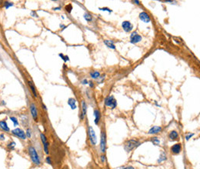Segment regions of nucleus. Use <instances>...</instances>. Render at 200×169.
Segmentation results:
<instances>
[{
    "mask_svg": "<svg viewBox=\"0 0 200 169\" xmlns=\"http://www.w3.org/2000/svg\"><path fill=\"white\" fill-rule=\"evenodd\" d=\"M59 55L60 57L62 58L63 60H64V62H68L69 60V56H68V55H63V54H62V53L59 54Z\"/></svg>",
    "mask_w": 200,
    "mask_h": 169,
    "instance_id": "a878e982",
    "label": "nucleus"
},
{
    "mask_svg": "<svg viewBox=\"0 0 200 169\" xmlns=\"http://www.w3.org/2000/svg\"><path fill=\"white\" fill-rule=\"evenodd\" d=\"M139 144L140 143L138 141L135 140V139H131V140L127 141L125 143L124 148H125V151H127V152H129V151H131L135 148H136L137 146L139 145Z\"/></svg>",
    "mask_w": 200,
    "mask_h": 169,
    "instance_id": "f03ea898",
    "label": "nucleus"
},
{
    "mask_svg": "<svg viewBox=\"0 0 200 169\" xmlns=\"http://www.w3.org/2000/svg\"><path fill=\"white\" fill-rule=\"evenodd\" d=\"M68 105L70 106L71 109L72 110H75L76 108H77V105H76V100L74 98H69V100H68Z\"/></svg>",
    "mask_w": 200,
    "mask_h": 169,
    "instance_id": "dca6fc26",
    "label": "nucleus"
},
{
    "mask_svg": "<svg viewBox=\"0 0 200 169\" xmlns=\"http://www.w3.org/2000/svg\"><path fill=\"white\" fill-rule=\"evenodd\" d=\"M81 107H82V109H81V114H80L79 117H80V119L81 120H83L84 118H85V115H86V113H87V108H88L86 102L84 100L82 101Z\"/></svg>",
    "mask_w": 200,
    "mask_h": 169,
    "instance_id": "9d476101",
    "label": "nucleus"
},
{
    "mask_svg": "<svg viewBox=\"0 0 200 169\" xmlns=\"http://www.w3.org/2000/svg\"><path fill=\"white\" fill-rule=\"evenodd\" d=\"M28 84H29V88H30V89H31L32 92V94L34 95V97L35 98H37L38 95H37V92H36V87H35V85L33 84V82L32 81H28Z\"/></svg>",
    "mask_w": 200,
    "mask_h": 169,
    "instance_id": "a211bd4d",
    "label": "nucleus"
},
{
    "mask_svg": "<svg viewBox=\"0 0 200 169\" xmlns=\"http://www.w3.org/2000/svg\"><path fill=\"white\" fill-rule=\"evenodd\" d=\"M193 135H194V134H193V133H192V134H191V133H189V134H187V135H185V139H186V141H189V140L190 139V138H192Z\"/></svg>",
    "mask_w": 200,
    "mask_h": 169,
    "instance_id": "7c9ffc66",
    "label": "nucleus"
},
{
    "mask_svg": "<svg viewBox=\"0 0 200 169\" xmlns=\"http://www.w3.org/2000/svg\"><path fill=\"white\" fill-rule=\"evenodd\" d=\"M0 128H1L2 131L6 132H10V128H8V124L5 120L0 121Z\"/></svg>",
    "mask_w": 200,
    "mask_h": 169,
    "instance_id": "4468645a",
    "label": "nucleus"
},
{
    "mask_svg": "<svg viewBox=\"0 0 200 169\" xmlns=\"http://www.w3.org/2000/svg\"><path fill=\"white\" fill-rule=\"evenodd\" d=\"M122 27H123L124 31L126 32H130L133 29L132 23L129 21H124L122 23Z\"/></svg>",
    "mask_w": 200,
    "mask_h": 169,
    "instance_id": "9b49d317",
    "label": "nucleus"
},
{
    "mask_svg": "<svg viewBox=\"0 0 200 169\" xmlns=\"http://www.w3.org/2000/svg\"><path fill=\"white\" fill-rule=\"evenodd\" d=\"M59 9H60L59 7V8H54V10H59Z\"/></svg>",
    "mask_w": 200,
    "mask_h": 169,
    "instance_id": "79ce46f5",
    "label": "nucleus"
},
{
    "mask_svg": "<svg viewBox=\"0 0 200 169\" xmlns=\"http://www.w3.org/2000/svg\"><path fill=\"white\" fill-rule=\"evenodd\" d=\"M40 138H41V141H42V145H43V149H44V151L46 154H49V143L47 140V138L45 134L43 133H41L40 134Z\"/></svg>",
    "mask_w": 200,
    "mask_h": 169,
    "instance_id": "423d86ee",
    "label": "nucleus"
},
{
    "mask_svg": "<svg viewBox=\"0 0 200 169\" xmlns=\"http://www.w3.org/2000/svg\"><path fill=\"white\" fill-rule=\"evenodd\" d=\"M28 151H29V154L30 156V158H31L32 162L37 166L40 165L41 159H40L39 155H38V154L37 152L36 149L32 145H30L28 148Z\"/></svg>",
    "mask_w": 200,
    "mask_h": 169,
    "instance_id": "f257e3e1",
    "label": "nucleus"
},
{
    "mask_svg": "<svg viewBox=\"0 0 200 169\" xmlns=\"http://www.w3.org/2000/svg\"><path fill=\"white\" fill-rule=\"evenodd\" d=\"M31 15L33 16V17H38V15L36 13V12H34V11L31 12Z\"/></svg>",
    "mask_w": 200,
    "mask_h": 169,
    "instance_id": "4c0bfd02",
    "label": "nucleus"
},
{
    "mask_svg": "<svg viewBox=\"0 0 200 169\" xmlns=\"http://www.w3.org/2000/svg\"><path fill=\"white\" fill-rule=\"evenodd\" d=\"M139 19L145 23H149L151 22V18L149 15V14L146 12H142L139 14Z\"/></svg>",
    "mask_w": 200,
    "mask_h": 169,
    "instance_id": "f8f14e48",
    "label": "nucleus"
},
{
    "mask_svg": "<svg viewBox=\"0 0 200 169\" xmlns=\"http://www.w3.org/2000/svg\"><path fill=\"white\" fill-rule=\"evenodd\" d=\"M89 83V81H88V80H87L86 79H83L82 81V85H86V84H88Z\"/></svg>",
    "mask_w": 200,
    "mask_h": 169,
    "instance_id": "c9c22d12",
    "label": "nucleus"
},
{
    "mask_svg": "<svg viewBox=\"0 0 200 169\" xmlns=\"http://www.w3.org/2000/svg\"><path fill=\"white\" fill-rule=\"evenodd\" d=\"M25 135H26V137L28 138H30L32 137V130H31V128H28L26 129V131H25Z\"/></svg>",
    "mask_w": 200,
    "mask_h": 169,
    "instance_id": "393cba45",
    "label": "nucleus"
},
{
    "mask_svg": "<svg viewBox=\"0 0 200 169\" xmlns=\"http://www.w3.org/2000/svg\"><path fill=\"white\" fill-rule=\"evenodd\" d=\"M161 131H162V127H159V126H153V128H151L149 131V135H156V134L159 133Z\"/></svg>",
    "mask_w": 200,
    "mask_h": 169,
    "instance_id": "2eb2a0df",
    "label": "nucleus"
},
{
    "mask_svg": "<svg viewBox=\"0 0 200 169\" xmlns=\"http://www.w3.org/2000/svg\"><path fill=\"white\" fill-rule=\"evenodd\" d=\"M4 6H5V8H6V9H8V8H9V7L13 6V3L10 2H4Z\"/></svg>",
    "mask_w": 200,
    "mask_h": 169,
    "instance_id": "bb28decb",
    "label": "nucleus"
},
{
    "mask_svg": "<svg viewBox=\"0 0 200 169\" xmlns=\"http://www.w3.org/2000/svg\"><path fill=\"white\" fill-rule=\"evenodd\" d=\"M100 150L102 153H105L106 151V135L105 132H101V139H100Z\"/></svg>",
    "mask_w": 200,
    "mask_h": 169,
    "instance_id": "6e6552de",
    "label": "nucleus"
},
{
    "mask_svg": "<svg viewBox=\"0 0 200 169\" xmlns=\"http://www.w3.org/2000/svg\"><path fill=\"white\" fill-rule=\"evenodd\" d=\"M84 19L87 22H91L92 20V16L89 13H88V12H85V13L84 14Z\"/></svg>",
    "mask_w": 200,
    "mask_h": 169,
    "instance_id": "b1692460",
    "label": "nucleus"
},
{
    "mask_svg": "<svg viewBox=\"0 0 200 169\" xmlns=\"http://www.w3.org/2000/svg\"><path fill=\"white\" fill-rule=\"evenodd\" d=\"M72 6L70 5V4L66 6V10L68 12H69V13H70V12H72Z\"/></svg>",
    "mask_w": 200,
    "mask_h": 169,
    "instance_id": "c756f323",
    "label": "nucleus"
},
{
    "mask_svg": "<svg viewBox=\"0 0 200 169\" xmlns=\"http://www.w3.org/2000/svg\"><path fill=\"white\" fill-rule=\"evenodd\" d=\"M134 2L136 3V4H137V5H139V4H140V3H139V1H137V0H136V1H134Z\"/></svg>",
    "mask_w": 200,
    "mask_h": 169,
    "instance_id": "ea45409f",
    "label": "nucleus"
},
{
    "mask_svg": "<svg viewBox=\"0 0 200 169\" xmlns=\"http://www.w3.org/2000/svg\"><path fill=\"white\" fill-rule=\"evenodd\" d=\"M160 158L159 159V161H158V162H162V161H165V160L166 159V156L165 155V154L164 153H162V154L160 156Z\"/></svg>",
    "mask_w": 200,
    "mask_h": 169,
    "instance_id": "c85d7f7f",
    "label": "nucleus"
},
{
    "mask_svg": "<svg viewBox=\"0 0 200 169\" xmlns=\"http://www.w3.org/2000/svg\"><path fill=\"white\" fill-rule=\"evenodd\" d=\"M106 156H105V155H102V156H101V161H102V162L104 163V162H106Z\"/></svg>",
    "mask_w": 200,
    "mask_h": 169,
    "instance_id": "f704fd0d",
    "label": "nucleus"
},
{
    "mask_svg": "<svg viewBox=\"0 0 200 169\" xmlns=\"http://www.w3.org/2000/svg\"><path fill=\"white\" fill-rule=\"evenodd\" d=\"M105 105L106 106L110 107L112 109H114L117 105V102L115 99L114 96L110 95V96H108L105 99Z\"/></svg>",
    "mask_w": 200,
    "mask_h": 169,
    "instance_id": "39448f33",
    "label": "nucleus"
},
{
    "mask_svg": "<svg viewBox=\"0 0 200 169\" xmlns=\"http://www.w3.org/2000/svg\"><path fill=\"white\" fill-rule=\"evenodd\" d=\"M29 110H30V113H31V115L32 117V119L35 121L36 122H38V109L36 108V105H35L34 103H30L29 105Z\"/></svg>",
    "mask_w": 200,
    "mask_h": 169,
    "instance_id": "0eeeda50",
    "label": "nucleus"
},
{
    "mask_svg": "<svg viewBox=\"0 0 200 169\" xmlns=\"http://www.w3.org/2000/svg\"><path fill=\"white\" fill-rule=\"evenodd\" d=\"M88 132H89V141H90L91 145H96V143H97V137H96L95 132L94 129L92 126L89 127Z\"/></svg>",
    "mask_w": 200,
    "mask_h": 169,
    "instance_id": "20e7f679",
    "label": "nucleus"
},
{
    "mask_svg": "<svg viewBox=\"0 0 200 169\" xmlns=\"http://www.w3.org/2000/svg\"><path fill=\"white\" fill-rule=\"evenodd\" d=\"M15 145H16V144H15V141H10V142H8V145H7V148L9 149L10 151L14 150V149H15Z\"/></svg>",
    "mask_w": 200,
    "mask_h": 169,
    "instance_id": "4be33fe9",
    "label": "nucleus"
},
{
    "mask_svg": "<svg viewBox=\"0 0 200 169\" xmlns=\"http://www.w3.org/2000/svg\"><path fill=\"white\" fill-rule=\"evenodd\" d=\"M46 162L47 164H52V159H51V157H49V156H48V157H46Z\"/></svg>",
    "mask_w": 200,
    "mask_h": 169,
    "instance_id": "473e14b6",
    "label": "nucleus"
},
{
    "mask_svg": "<svg viewBox=\"0 0 200 169\" xmlns=\"http://www.w3.org/2000/svg\"><path fill=\"white\" fill-rule=\"evenodd\" d=\"M130 39H131L130 40V42L132 43V44H137V43L142 41V38L136 32H133L131 34V36H130Z\"/></svg>",
    "mask_w": 200,
    "mask_h": 169,
    "instance_id": "1a4fd4ad",
    "label": "nucleus"
},
{
    "mask_svg": "<svg viewBox=\"0 0 200 169\" xmlns=\"http://www.w3.org/2000/svg\"><path fill=\"white\" fill-rule=\"evenodd\" d=\"M10 120L12 121V122L13 123L14 127H16V126H18V125H19V121H18V119H17L16 117L11 116L10 117Z\"/></svg>",
    "mask_w": 200,
    "mask_h": 169,
    "instance_id": "5701e85b",
    "label": "nucleus"
},
{
    "mask_svg": "<svg viewBox=\"0 0 200 169\" xmlns=\"http://www.w3.org/2000/svg\"><path fill=\"white\" fill-rule=\"evenodd\" d=\"M5 135L4 134H0V140L1 141H4L5 140Z\"/></svg>",
    "mask_w": 200,
    "mask_h": 169,
    "instance_id": "72a5a7b5",
    "label": "nucleus"
},
{
    "mask_svg": "<svg viewBox=\"0 0 200 169\" xmlns=\"http://www.w3.org/2000/svg\"><path fill=\"white\" fill-rule=\"evenodd\" d=\"M182 151V145L181 144H176L171 147V151L173 154H179Z\"/></svg>",
    "mask_w": 200,
    "mask_h": 169,
    "instance_id": "ddd939ff",
    "label": "nucleus"
},
{
    "mask_svg": "<svg viewBox=\"0 0 200 169\" xmlns=\"http://www.w3.org/2000/svg\"><path fill=\"white\" fill-rule=\"evenodd\" d=\"M152 141H153V143L154 145H158V144H159V143H160V141L158 139V138H156V137L152 138Z\"/></svg>",
    "mask_w": 200,
    "mask_h": 169,
    "instance_id": "cd10ccee",
    "label": "nucleus"
},
{
    "mask_svg": "<svg viewBox=\"0 0 200 169\" xmlns=\"http://www.w3.org/2000/svg\"><path fill=\"white\" fill-rule=\"evenodd\" d=\"M90 86V88H93L94 87V84H93V82L92 81H89V83H88Z\"/></svg>",
    "mask_w": 200,
    "mask_h": 169,
    "instance_id": "58836bf2",
    "label": "nucleus"
},
{
    "mask_svg": "<svg viewBox=\"0 0 200 169\" xmlns=\"http://www.w3.org/2000/svg\"><path fill=\"white\" fill-rule=\"evenodd\" d=\"M11 133L13 135L16 136L17 138H20L22 140H25L27 138L26 137V135H25V132L23 131L22 128H16L15 129H13L12 131L11 132Z\"/></svg>",
    "mask_w": 200,
    "mask_h": 169,
    "instance_id": "7ed1b4c3",
    "label": "nucleus"
},
{
    "mask_svg": "<svg viewBox=\"0 0 200 169\" xmlns=\"http://www.w3.org/2000/svg\"><path fill=\"white\" fill-rule=\"evenodd\" d=\"M94 116H95V121L94 122L95 125H98L100 118H101V114H100V111L98 109H95L94 110Z\"/></svg>",
    "mask_w": 200,
    "mask_h": 169,
    "instance_id": "f3484780",
    "label": "nucleus"
},
{
    "mask_svg": "<svg viewBox=\"0 0 200 169\" xmlns=\"http://www.w3.org/2000/svg\"><path fill=\"white\" fill-rule=\"evenodd\" d=\"M90 76L93 79H99L100 73L98 71H94V72H90Z\"/></svg>",
    "mask_w": 200,
    "mask_h": 169,
    "instance_id": "412c9836",
    "label": "nucleus"
},
{
    "mask_svg": "<svg viewBox=\"0 0 200 169\" xmlns=\"http://www.w3.org/2000/svg\"><path fill=\"white\" fill-rule=\"evenodd\" d=\"M178 137H179V134H178V132L176 131H172V132H170V133H169V138L172 141L176 140Z\"/></svg>",
    "mask_w": 200,
    "mask_h": 169,
    "instance_id": "6ab92c4d",
    "label": "nucleus"
},
{
    "mask_svg": "<svg viewBox=\"0 0 200 169\" xmlns=\"http://www.w3.org/2000/svg\"><path fill=\"white\" fill-rule=\"evenodd\" d=\"M99 9H100V10H102V11H107V12H112V11L110 9V8H107V7L99 8Z\"/></svg>",
    "mask_w": 200,
    "mask_h": 169,
    "instance_id": "2f4dec72",
    "label": "nucleus"
},
{
    "mask_svg": "<svg viewBox=\"0 0 200 169\" xmlns=\"http://www.w3.org/2000/svg\"><path fill=\"white\" fill-rule=\"evenodd\" d=\"M42 108H44V109H45V110H47V108H46V106H45L44 105H43V104H42Z\"/></svg>",
    "mask_w": 200,
    "mask_h": 169,
    "instance_id": "a19ab883",
    "label": "nucleus"
},
{
    "mask_svg": "<svg viewBox=\"0 0 200 169\" xmlns=\"http://www.w3.org/2000/svg\"><path fill=\"white\" fill-rule=\"evenodd\" d=\"M121 169H135V168L132 166H125V167L122 168Z\"/></svg>",
    "mask_w": 200,
    "mask_h": 169,
    "instance_id": "e433bc0d",
    "label": "nucleus"
},
{
    "mask_svg": "<svg viewBox=\"0 0 200 169\" xmlns=\"http://www.w3.org/2000/svg\"><path fill=\"white\" fill-rule=\"evenodd\" d=\"M104 44H105L107 47H108L109 49H115V46L114 45V42L111 41V40H104Z\"/></svg>",
    "mask_w": 200,
    "mask_h": 169,
    "instance_id": "aec40b11",
    "label": "nucleus"
}]
</instances>
